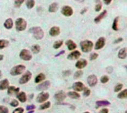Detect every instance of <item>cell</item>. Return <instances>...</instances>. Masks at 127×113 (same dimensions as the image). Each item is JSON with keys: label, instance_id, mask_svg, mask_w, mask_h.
Listing matches in <instances>:
<instances>
[{"label": "cell", "instance_id": "31", "mask_svg": "<svg viewBox=\"0 0 127 113\" xmlns=\"http://www.w3.org/2000/svg\"><path fill=\"white\" fill-rule=\"evenodd\" d=\"M40 50H41V47H40V46L39 45H32L31 51H32L33 53L37 54V53H39L40 52Z\"/></svg>", "mask_w": 127, "mask_h": 113}, {"label": "cell", "instance_id": "2", "mask_svg": "<svg viewBox=\"0 0 127 113\" xmlns=\"http://www.w3.org/2000/svg\"><path fill=\"white\" fill-rule=\"evenodd\" d=\"M94 44L93 42L89 40H85L80 42V47L82 52L84 53H89L93 49Z\"/></svg>", "mask_w": 127, "mask_h": 113}, {"label": "cell", "instance_id": "8", "mask_svg": "<svg viewBox=\"0 0 127 113\" xmlns=\"http://www.w3.org/2000/svg\"><path fill=\"white\" fill-rule=\"evenodd\" d=\"M97 81H98L97 77L95 75H94V74L90 75L88 77V78H87V83L89 84V86L91 87H95L97 84Z\"/></svg>", "mask_w": 127, "mask_h": 113}, {"label": "cell", "instance_id": "20", "mask_svg": "<svg viewBox=\"0 0 127 113\" xmlns=\"http://www.w3.org/2000/svg\"><path fill=\"white\" fill-rule=\"evenodd\" d=\"M65 45H66V46L68 47V49L69 50H75V49L77 48V45H76V43H74V42L72 40H71V39L66 41Z\"/></svg>", "mask_w": 127, "mask_h": 113}, {"label": "cell", "instance_id": "9", "mask_svg": "<svg viewBox=\"0 0 127 113\" xmlns=\"http://www.w3.org/2000/svg\"><path fill=\"white\" fill-rule=\"evenodd\" d=\"M61 13L63 15H64L65 16H71L73 15L74 13V10L72 9V7L70 6H68V5H65L64 6L63 8H62V10H61Z\"/></svg>", "mask_w": 127, "mask_h": 113}, {"label": "cell", "instance_id": "56", "mask_svg": "<svg viewBox=\"0 0 127 113\" xmlns=\"http://www.w3.org/2000/svg\"><path fill=\"white\" fill-rule=\"evenodd\" d=\"M2 73L1 70H0V78H2Z\"/></svg>", "mask_w": 127, "mask_h": 113}, {"label": "cell", "instance_id": "51", "mask_svg": "<svg viewBox=\"0 0 127 113\" xmlns=\"http://www.w3.org/2000/svg\"><path fill=\"white\" fill-rule=\"evenodd\" d=\"M103 2L106 5H109L111 2V0H103Z\"/></svg>", "mask_w": 127, "mask_h": 113}, {"label": "cell", "instance_id": "53", "mask_svg": "<svg viewBox=\"0 0 127 113\" xmlns=\"http://www.w3.org/2000/svg\"><path fill=\"white\" fill-rule=\"evenodd\" d=\"M87 11V8H84V9H82V10L81 11V14H83L85 12H86Z\"/></svg>", "mask_w": 127, "mask_h": 113}, {"label": "cell", "instance_id": "15", "mask_svg": "<svg viewBox=\"0 0 127 113\" xmlns=\"http://www.w3.org/2000/svg\"><path fill=\"white\" fill-rule=\"evenodd\" d=\"M87 64H88V61L86 60V59H80V60H78L77 62H76V64H75V67L77 68V69H83V68H85L86 66H87Z\"/></svg>", "mask_w": 127, "mask_h": 113}, {"label": "cell", "instance_id": "41", "mask_svg": "<svg viewBox=\"0 0 127 113\" xmlns=\"http://www.w3.org/2000/svg\"><path fill=\"white\" fill-rule=\"evenodd\" d=\"M90 95H91V90L88 87H86V88H85L83 90V95L85 97H89Z\"/></svg>", "mask_w": 127, "mask_h": 113}, {"label": "cell", "instance_id": "5", "mask_svg": "<svg viewBox=\"0 0 127 113\" xmlns=\"http://www.w3.org/2000/svg\"><path fill=\"white\" fill-rule=\"evenodd\" d=\"M19 57L24 61H30L32 59V54L27 49H22L19 53Z\"/></svg>", "mask_w": 127, "mask_h": 113}, {"label": "cell", "instance_id": "6", "mask_svg": "<svg viewBox=\"0 0 127 113\" xmlns=\"http://www.w3.org/2000/svg\"><path fill=\"white\" fill-rule=\"evenodd\" d=\"M49 93L48 92H42L41 93H39L37 97H36V102L37 103H40V104H42L45 102L48 98H49Z\"/></svg>", "mask_w": 127, "mask_h": 113}, {"label": "cell", "instance_id": "19", "mask_svg": "<svg viewBox=\"0 0 127 113\" xmlns=\"http://www.w3.org/2000/svg\"><path fill=\"white\" fill-rule=\"evenodd\" d=\"M17 98L21 103H25L27 101V96L25 92H19V93H17Z\"/></svg>", "mask_w": 127, "mask_h": 113}, {"label": "cell", "instance_id": "47", "mask_svg": "<svg viewBox=\"0 0 127 113\" xmlns=\"http://www.w3.org/2000/svg\"><path fill=\"white\" fill-rule=\"evenodd\" d=\"M106 72L109 74H111L113 72V67L111 66H109L108 67H106Z\"/></svg>", "mask_w": 127, "mask_h": 113}, {"label": "cell", "instance_id": "17", "mask_svg": "<svg viewBox=\"0 0 127 113\" xmlns=\"http://www.w3.org/2000/svg\"><path fill=\"white\" fill-rule=\"evenodd\" d=\"M7 90H8V94L10 95L17 94L20 92V90H19V87H16L14 86H9Z\"/></svg>", "mask_w": 127, "mask_h": 113}, {"label": "cell", "instance_id": "33", "mask_svg": "<svg viewBox=\"0 0 127 113\" xmlns=\"http://www.w3.org/2000/svg\"><path fill=\"white\" fill-rule=\"evenodd\" d=\"M50 106H51V102L50 101H45L44 103H42V105H40L39 109L40 110H44V109H48Z\"/></svg>", "mask_w": 127, "mask_h": 113}, {"label": "cell", "instance_id": "11", "mask_svg": "<svg viewBox=\"0 0 127 113\" xmlns=\"http://www.w3.org/2000/svg\"><path fill=\"white\" fill-rule=\"evenodd\" d=\"M105 45H106V38L104 37H100L96 42L95 46H94V49L96 50H100L105 46Z\"/></svg>", "mask_w": 127, "mask_h": 113}, {"label": "cell", "instance_id": "13", "mask_svg": "<svg viewBox=\"0 0 127 113\" xmlns=\"http://www.w3.org/2000/svg\"><path fill=\"white\" fill-rule=\"evenodd\" d=\"M67 95L63 91H59L58 92H56L54 95V98L56 101H58V102H62L63 100H65L66 98Z\"/></svg>", "mask_w": 127, "mask_h": 113}, {"label": "cell", "instance_id": "38", "mask_svg": "<svg viewBox=\"0 0 127 113\" xmlns=\"http://www.w3.org/2000/svg\"><path fill=\"white\" fill-rule=\"evenodd\" d=\"M25 1V0H15V2H14V7L19 8Z\"/></svg>", "mask_w": 127, "mask_h": 113}, {"label": "cell", "instance_id": "7", "mask_svg": "<svg viewBox=\"0 0 127 113\" xmlns=\"http://www.w3.org/2000/svg\"><path fill=\"white\" fill-rule=\"evenodd\" d=\"M31 77H32V73H31V72L28 71V70H27V71H26V72L22 75V77L20 78L19 82L20 84H25V83H27L28 81H29L31 80Z\"/></svg>", "mask_w": 127, "mask_h": 113}, {"label": "cell", "instance_id": "27", "mask_svg": "<svg viewBox=\"0 0 127 113\" xmlns=\"http://www.w3.org/2000/svg\"><path fill=\"white\" fill-rule=\"evenodd\" d=\"M45 79V74H43V73H39V74H38V75L36 76V78H35V79H34V82H35L36 83H39V82H41V81H43Z\"/></svg>", "mask_w": 127, "mask_h": 113}, {"label": "cell", "instance_id": "10", "mask_svg": "<svg viewBox=\"0 0 127 113\" xmlns=\"http://www.w3.org/2000/svg\"><path fill=\"white\" fill-rule=\"evenodd\" d=\"M51 86V83L49 81H45L42 83H39V85L36 87V90L38 91H45L47 90Z\"/></svg>", "mask_w": 127, "mask_h": 113}, {"label": "cell", "instance_id": "40", "mask_svg": "<svg viewBox=\"0 0 127 113\" xmlns=\"http://www.w3.org/2000/svg\"><path fill=\"white\" fill-rule=\"evenodd\" d=\"M98 56H99L98 53H92L90 55V56H89V59H90L91 61L96 60V59H97Z\"/></svg>", "mask_w": 127, "mask_h": 113}, {"label": "cell", "instance_id": "26", "mask_svg": "<svg viewBox=\"0 0 127 113\" xmlns=\"http://www.w3.org/2000/svg\"><path fill=\"white\" fill-rule=\"evenodd\" d=\"M58 8H59V5L56 2H53L52 4L50 5L48 8V11L50 13H55L57 11Z\"/></svg>", "mask_w": 127, "mask_h": 113}, {"label": "cell", "instance_id": "46", "mask_svg": "<svg viewBox=\"0 0 127 113\" xmlns=\"http://www.w3.org/2000/svg\"><path fill=\"white\" fill-rule=\"evenodd\" d=\"M63 75L65 77H67V76H69L71 74H72V71H71V70H69V69L65 70V71L63 72Z\"/></svg>", "mask_w": 127, "mask_h": 113}, {"label": "cell", "instance_id": "50", "mask_svg": "<svg viewBox=\"0 0 127 113\" xmlns=\"http://www.w3.org/2000/svg\"><path fill=\"white\" fill-rule=\"evenodd\" d=\"M65 53V50H62V51H60L59 53H57L56 55H55V57H58V56H60V55H63V54H64Z\"/></svg>", "mask_w": 127, "mask_h": 113}, {"label": "cell", "instance_id": "57", "mask_svg": "<svg viewBox=\"0 0 127 113\" xmlns=\"http://www.w3.org/2000/svg\"><path fill=\"white\" fill-rule=\"evenodd\" d=\"M34 110H31V111H29L27 113H34Z\"/></svg>", "mask_w": 127, "mask_h": 113}, {"label": "cell", "instance_id": "30", "mask_svg": "<svg viewBox=\"0 0 127 113\" xmlns=\"http://www.w3.org/2000/svg\"><path fill=\"white\" fill-rule=\"evenodd\" d=\"M9 45V41L5 39L0 40V50H2Z\"/></svg>", "mask_w": 127, "mask_h": 113}, {"label": "cell", "instance_id": "23", "mask_svg": "<svg viewBox=\"0 0 127 113\" xmlns=\"http://www.w3.org/2000/svg\"><path fill=\"white\" fill-rule=\"evenodd\" d=\"M66 95H68L71 98H72V99H79L80 98V95L75 91H69Z\"/></svg>", "mask_w": 127, "mask_h": 113}, {"label": "cell", "instance_id": "49", "mask_svg": "<svg viewBox=\"0 0 127 113\" xmlns=\"http://www.w3.org/2000/svg\"><path fill=\"white\" fill-rule=\"evenodd\" d=\"M99 113H109V109L106 108H103V109H101Z\"/></svg>", "mask_w": 127, "mask_h": 113}, {"label": "cell", "instance_id": "55", "mask_svg": "<svg viewBox=\"0 0 127 113\" xmlns=\"http://www.w3.org/2000/svg\"><path fill=\"white\" fill-rule=\"evenodd\" d=\"M34 94H31V95H29V97H30L31 99V98H34Z\"/></svg>", "mask_w": 127, "mask_h": 113}, {"label": "cell", "instance_id": "52", "mask_svg": "<svg viewBox=\"0 0 127 113\" xmlns=\"http://www.w3.org/2000/svg\"><path fill=\"white\" fill-rule=\"evenodd\" d=\"M4 59V55L2 54H0V61H2Z\"/></svg>", "mask_w": 127, "mask_h": 113}, {"label": "cell", "instance_id": "4", "mask_svg": "<svg viewBox=\"0 0 127 113\" xmlns=\"http://www.w3.org/2000/svg\"><path fill=\"white\" fill-rule=\"evenodd\" d=\"M16 29L18 31H23L27 27V22L22 18H18L15 22Z\"/></svg>", "mask_w": 127, "mask_h": 113}, {"label": "cell", "instance_id": "48", "mask_svg": "<svg viewBox=\"0 0 127 113\" xmlns=\"http://www.w3.org/2000/svg\"><path fill=\"white\" fill-rule=\"evenodd\" d=\"M123 41V38H118V39H116L115 41H114V44H118L120 42H122Z\"/></svg>", "mask_w": 127, "mask_h": 113}, {"label": "cell", "instance_id": "54", "mask_svg": "<svg viewBox=\"0 0 127 113\" xmlns=\"http://www.w3.org/2000/svg\"><path fill=\"white\" fill-rule=\"evenodd\" d=\"M76 1L78 2H83L86 1V0H76Z\"/></svg>", "mask_w": 127, "mask_h": 113}, {"label": "cell", "instance_id": "14", "mask_svg": "<svg viewBox=\"0 0 127 113\" xmlns=\"http://www.w3.org/2000/svg\"><path fill=\"white\" fill-rule=\"evenodd\" d=\"M81 55V53L80 51L78 50H74L73 52L71 53L68 55V59L69 60H75V59H78Z\"/></svg>", "mask_w": 127, "mask_h": 113}, {"label": "cell", "instance_id": "3", "mask_svg": "<svg viewBox=\"0 0 127 113\" xmlns=\"http://www.w3.org/2000/svg\"><path fill=\"white\" fill-rule=\"evenodd\" d=\"M26 67L25 65L22 64H19V65H17L15 67H13L10 71V73L11 75L13 76H16V75H19L20 74H22L25 70Z\"/></svg>", "mask_w": 127, "mask_h": 113}, {"label": "cell", "instance_id": "21", "mask_svg": "<svg viewBox=\"0 0 127 113\" xmlns=\"http://www.w3.org/2000/svg\"><path fill=\"white\" fill-rule=\"evenodd\" d=\"M106 15H107V10H104L100 14H99V15L94 19V22H95V23H99L103 19H104V18L106 16Z\"/></svg>", "mask_w": 127, "mask_h": 113}, {"label": "cell", "instance_id": "28", "mask_svg": "<svg viewBox=\"0 0 127 113\" xmlns=\"http://www.w3.org/2000/svg\"><path fill=\"white\" fill-rule=\"evenodd\" d=\"M94 2L96 3L95 5V11L96 12H99L101 9H102V2L100 0H94Z\"/></svg>", "mask_w": 127, "mask_h": 113}, {"label": "cell", "instance_id": "24", "mask_svg": "<svg viewBox=\"0 0 127 113\" xmlns=\"http://www.w3.org/2000/svg\"><path fill=\"white\" fill-rule=\"evenodd\" d=\"M118 58L120 59H125L126 58L127 55V52H126V48L123 47L122 49H120L118 52Z\"/></svg>", "mask_w": 127, "mask_h": 113}, {"label": "cell", "instance_id": "43", "mask_svg": "<svg viewBox=\"0 0 127 113\" xmlns=\"http://www.w3.org/2000/svg\"><path fill=\"white\" fill-rule=\"evenodd\" d=\"M10 105L12 107H17V106H18V105H19V101H18L17 100H16V99H13V100H12V101H10Z\"/></svg>", "mask_w": 127, "mask_h": 113}, {"label": "cell", "instance_id": "39", "mask_svg": "<svg viewBox=\"0 0 127 113\" xmlns=\"http://www.w3.org/2000/svg\"><path fill=\"white\" fill-rule=\"evenodd\" d=\"M0 113H9V109L5 106H0Z\"/></svg>", "mask_w": 127, "mask_h": 113}, {"label": "cell", "instance_id": "22", "mask_svg": "<svg viewBox=\"0 0 127 113\" xmlns=\"http://www.w3.org/2000/svg\"><path fill=\"white\" fill-rule=\"evenodd\" d=\"M111 104V103L106 100H103V101H96V107L99 108V107H102V106H109Z\"/></svg>", "mask_w": 127, "mask_h": 113}, {"label": "cell", "instance_id": "36", "mask_svg": "<svg viewBox=\"0 0 127 113\" xmlns=\"http://www.w3.org/2000/svg\"><path fill=\"white\" fill-rule=\"evenodd\" d=\"M82 75H83V72L82 71L81 69H79V70H77V71L74 73V79H78V78H81L82 76Z\"/></svg>", "mask_w": 127, "mask_h": 113}, {"label": "cell", "instance_id": "42", "mask_svg": "<svg viewBox=\"0 0 127 113\" xmlns=\"http://www.w3.org/2000/svg\"><path fill=\"white\" fill-rule=\"evenodd\" d=\"M109 81V78L108 75H103L100 78V82L102 83H106Z\"/></svg>", "mask_w": 127, "mask_h": 113}, {"label": "cell", "instance_id": "1", "mask_svg": "<svg viewBox=\"0 0 127 113\" xmlns=\"http://www.w3.org/2000/svg\"><path fill=\"white\" fill-rule=\"evenodd\" d=\"M30 33H31L34 37L36 40H41L44 37V31L40 27H33L30 29Z\"/></svg>", "mask_w": 127, "mask_h": 113}, {"label": "cell", "instance_id": "25", "mask_svg": "<svg viewBox=\"0 0 127 113\" xmlns=\"http://www.w3.org/2000/svg\"><path fill=\"white\" fill-rule=\"evenodd\" d=\"M13 22L12 19H10V18L7 19L4 23V27L8 30H10L13 27Z\"/></svg>", "mask_w": 127, "mask_h": 113}, {"label": "cell", "instance_id": "58", "mask_svg": "<svg viewBox=\"0 0 127 113\" xmlns=\"http://www.w3.org/2000/svg\"><path fill=\"white\" fill-rule=\"evenodd\" d=\"M83 113H90L89 112H83Z\"/></svg>", "mask_w": 127, "mask_h": 113}, {"label": "cell", "instance_id": "29", "mask_svg": "<svg viewBox=\"0 0 127 113\" xmlns=\"http://www.w3.org/2000/svg\"><path fill=\"white\" fill-rule=\"evenodd\" d=\"M118 98L120 99H126L127 98V90L125 89L123 91L120 92V93H118Z\"/></svg>", "mask_w": 127, "mask_h": 113}, {"label": "cell", "instance_id": "35", "mask_svg": "<svg viewBox=\"0 0 127 113\" xmlns=\"http://www.w3.org/2000/svg\"><path fill=\"white\" fill-rule=\"evenodd\" d=\"M35 5L34 0H27L26 1V6L28 9H32Z\"/></svg>", "mask_w": 127, "mask_h": 113}, {"label": "cell", "instance_id": "18", "mask_svg": "<svg viewBox=\"0 0 127 113\" xmlns=\"http://www.w3.org/2000/svg\"><path fill=\"white\" fill-rule=\"evenodd\" d=\"M10 86V83L8 79H3L0 81V90H5L8 88Z\"/></svg>", "mask_w": 127, "mask_h": 113}, {"label": "cell", "instance_id": "16", "mask_svg": "<svg viewBox=\"0 0 127 113\" xmlns=\"http://www.w3.org/2000/svg\"><path fill=\"white\" fill-rule=\"evenodd\" d=\"M60 33V28L57 26L52 27L49 30V34L51 36H56Z\"/></svg>", "mask_w": 127, "mask_h": 113}, {"label": "cell", "instance_id": "34", "mask_svg": "<svg viewBox=\"0 0 127 113\" xmlns=\"http://www.w3.org/2000/svg\"><path fill=\"white\" fill-rule=\"evenodd\" d=\"M63 44V40H58V41H56L54 45H53V47L54 49H59Z\"/></svg>", "mask_w": 127, "mask_h": 113}, {"label": "cell", "instance_id": "44", "mask_svg": "<svg viewBox=\"0 0 127 113\" xmlns=\"http://www.w3.org/2000/svg\"><path fill=\"white\" fill-rule=\"evenodd\" d=\"M24 112V109L22 107H19L17 108L12 113H23Z\"/></svg>", "mask_w": 127, "mask_h": 113}, {"label": "cell", "instance_id": "37", "mask_svg": "<svg viewBox=\"0 0 127 113\" xmlns=\"http://www.w3.org/2000/svg\"><path fill=\"white\" fill-rule=\"evenodd\" d=\"M123 83H118L117 85L115 87V89H114V91L115 92H120L121 90L123 89Z\"/></svg>", "mask_w": 127, "mask_h": 113}, {"label": "cell", "instance_id": "12", "mask_svg": "<svg viewBox=\"0 0 127 113\" xmlns=\"http://www.w3.org/2000/svg\"><path fill=\"white\" fill-rule=\"evenodd\" d=\"M72 88L75 92H82L84 90L85 88H86V86H85L82 82L77 81V82H75L73 83Z\"/></svg>", "mask_w": 127, "mask_h": 113}, {"label": "cell", "instance_id": "32", "mask_svg": "<svg viewBox=\"0 0 127 113\" xmlns=\"http://www.w3.org/2000/svg\"><path fill=\"white\" fill-rule=\"evenodd\" d=\"M118 20H119V17H116L115 19H114V22H113V24H112V29L115 30V31H118L119 30V27H118Z\"/></svg>", "mask_w": 127, "mask_h": 113}, {"label": "cell", "instance_id": "45", "mask_svg": "<svg viewBox=\"0 0 127 113\" xmlns=\"http://www.w3.org/2000/svg\"><path fill=\"white\" fill-rule=\"evenodd\" d=\"M36 109V106L35 105L32 104V105H28L26 106V110L27 111H31V110H34Z\"/></svg>", "mask_w": 127, "mask_h": 113}]
</instances>
